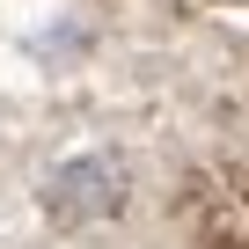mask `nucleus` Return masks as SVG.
I'll return each instance as SVG.
<instances>
[{"label":"nucleus","mask_w":249,"mask_h":249,"mask_svg":"<svg viewBox=\"0 0 249 249\" xmlns=\"http://www.w3.org/2000/svg\"><path fill=\"white\" fill-rule=\"evenodd\" d=\"M44 205H52L59 220H73V227L110 220V213L124 205V169H117L110 154H73V161H59V169H52Z\"/></svg>","instance_id":"1"}]
</instances>
